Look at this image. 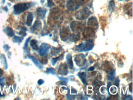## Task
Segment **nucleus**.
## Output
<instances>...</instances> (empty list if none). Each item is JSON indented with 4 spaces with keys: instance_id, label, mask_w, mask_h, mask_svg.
Segmentation results:
<instances>
[{
    "instance_id": "nucleus-26",
    "label": "nucleus",
    "mask_w": 133,
    "mask_h": 100,
    "mask_svg": "<svg viewBox=\"0 0 133 100\" xmlns=\"http://www.w3.org/2000/svg\"><path fill=\"white\" fill-rule=\"evenodd\" d=\"M110 91L112 94H117V87H115V86H113L110 89Z\"/></svg>"
},
{
    "instance_id": "nucleus-32",
    "label": "nucleus",
    "mask_w": 133,
    "mask_h": 100,
    "mask_svg": "<svg viewBox=\"0 0 133 100\" xmlns=\"http://www.w3.org/2000/svg\"><path fill=\"white\" fill-rule=\"evenodd\" d=\"M75 97H76L75 96H70L69 95V93H68L67 95H66V98H67L68 99H74Z\"/></svg>"
},
{
    "instance_id": "nucleus-11",
    "label": "nucleus",
    "mask_w": 133,
    "mask_h": 100,
    "mask_svg": "<svg viewBox=\"0 0 133 100\" xmlns=\"http://www.w3.org/2000/svg\"><path fill=\"white\" fill-rule=\"evenodd\" d=\"M46 13H47V10L44 8H37L36 10V14L37 16L39 18H41V19H43V18L45 17Z\"/></svg>"
},
{
    "instance_id": "nucleus-41",
    "label": "nucleus",
    "mask_w": 133,
    "mask_h": 100,
    "mask_svg": "<svg viewBox=\"0 0 133 100\" xmlns=\"http://www.w3.org/2000/svg\"><path fill=\"white\" fill-rule=\"evenodd\" d=\"M2 96H4V95H1V92H0V97H2Z\"/></svg>"
},
{
    "instance_id": "nucleus-40",
    "label": "nucleus",
    "mask_w": 133,
    "mask_h": 100,
    "mask_svg": "<svg viewBox=\"0 0 133 100\" xmlns=\"http://www.w3.org/2000/svg\"><path fill=\"white\" fill-rule=\"evenodd\" d=\"M132 83H131V87H129V89H131V92H132Z\"/></svg>"
},
{
    "instance_id": "nucleus-9",
    "label": "nucleus",
    "mask_w": 133,
    "mask_h": 100,
    "mask_svg": "<svg viewBox=\"0 0 133 100\" xmlns=\"http://www.w3.org/2000/svg\"><path fill=\"white\" fill-rule=\"evenodd\" d=\"M87 24L90 28H93V29H96L98 27V22L95 17H91L88 19Z\"/></svg>"
},
{
    "instance_id": "nucleus-31",
    "label": "nucleus",
    "mask_w": 133,
    "mask_h": 100,
    "mask_svg": "<svg viewBox=\"0 0 133 100\" xmlns=\"http://www.w3.org/2000/svg\"><path fill=\"white\" fill-rule=\"evenodd\" d=\"M100 91H101V94H105V93H106V87H102L100 89Z\"/></svg>"
},
{
    "instance_id": "nucleus-24",
    "label": "nucleus",
    "mask_w": 133,
    "mask_h": 100,
    "mask_svg": "<svg viewBox=\"0 0 133 100\" xmlns=\"http://www.w3.org/2000/svg\"><path fill=\"white\" fill-rule=\"evenodd\" d=\"M23 39V37H19V36H14V42L16 43H20L22 42Z\"/></svg>"
},
{
    "instance_id": "nucleus-29",
    "label": "nucleus",
    "mask_w": 133,
    "mask_h": 100,
    "mask_svg": "<svg viewBox=\"0 0 133 100\" xmlns=\"http://www.w3.org/2000/svg\"><path fill=\"white\" fill-rule=\"evenodd\" d=\"M30 39H31V38L30 37V38H28V39H27L26 41V42H25V45H24V47H23V49H24L25 50H26V49H28V44L29 41H30Z\"/></svg>"
},
{
    "instance_id": "nucleus-14",
    "label": "nucleus",
    "mask_w": 133,
    "mask_h": 100,
    "mask_svg": "<svg viewBox=\"0 0 133 100\" xmlns=\"http://www.w3.org/2000/svg\"><path fill=\"white\" fill-rule=\"evenodd\" d=\"M41 28V22L40 20H36V21L35 22V24H34L33 27H32L31 31H37V30H39Z\"/></svg>"
},
{
    "instance_id": "nucleus-36",
    "label": "nucleus",
    "mask_w": 133,
    "mask_h": 100,
    "mask_svg": "<svg viewBox=\"0 0 133 100\" xmlns=\"http://www.w3.org/2000/svg\"><path fill=\"white\" fill-rule=\"evenodd\" d=\"M37 83H38L39 85H42V84H43L44 83V80L40 79V80L38 81V82H37Z\"/></svg>"
},
{
    "instance_id": "nucleus-38",
    "label": "nucleus",
    "mask_w": 133,
    "mask_h": 100,
    "mask_svg": "<svg viewBox=\"0 0 133 100\" xmlns=\"http://www.w3.org/2000/svg\"><path fill=\"white\" fill-rule=\"evenodd\" d=\"M3 71L1 69H0V77H1V76H3Z\"/></svg>"
},
{
    "instance_id": "nucleus-22",
    "label": "nucleus",
    "mask_w": 133,
    "mask_h": 100,
    "mask_svg": "<svg viewBox=\"0 0 133 100\" xmlns=\"http://www.w3.org/2000/svg\"><path fill=\"white\" fill-rule=\"evenodd\" d=\"M1 63H3V66H4V68L5 69L8 68V63H7L6 57H5V56L4 55H1Z\"/></svg>"
},
{
    "instance_id": "nucleus-37",
    "label": "nucleus",
    "mask_w": 133,
    "mask_h": 100,
    "mask_svg": "<svg viewBox=\"0 0 133 100\" xmlns=\"http://www.w3.org/2000/svg\"><path fill=\"white\" fill-rule=\"evenodd\" d=\"M125 99H131V100H132V96H128L127 98H125Z\"/></svg>"
},
{
    "instance_id": "nucleus-15",
    "label": "nucleus",
    "mask_w": 133,
    "mask_h": 100,
    "mask_svg": "<svg viewBox=\"0 0 133 100\" xmlns=\"http://www.w3.org/2000/svg\"><path fill=\"white\" fill-rule=\"evenodd\" d=\"M78 76H79L80 79H81L82 82H83V84H85V85L87 84V79H86L87 74L85 73V72H79V74H78Z\"/></svg>"
},
{
    "instance_id": "nucleus-34",
    "label": "nucleus",
    "mask_w": 133,
    "mask_h": 100,
    "mask_svg": "<svg viewBox=\"0 0 133 100\" xmlns=\"http://www.w3.org/2000/svg\"><path fill=\"white\" fill-rule=\"evenodd\" d=\"M71 94H77V91L73 87H71Z\"/></svg>"
},
{
    "instance_id": "nucleus-16",
    "label": "nucleus",
    "mask_w": 133,
    "mask_h": 100,
    "mask_svg": "<svg viewBox=\"0 0 133 100\" xmlns=\"http://www.w3.org/2000/svg\"><path fill=\"white\" fill-rule=\"evenodd\" d=\"M66 60H67L68 64V65H69L70 68L73 69V68H74V65H73L72 60V55H71V54H68L67 56H66Z\"/></svg>"
},
{
    "instance_id": "nucleus-8",
    "label": "nucleus",
    "mask_w": 133,
    "mask_h": 100,
    "mask_svg": "<svg viewBox=\"0 0 133 100\" xmlns=\"http://www.w3.org/2000/svg\"><path fill=\"white\" fill-rule=\"evenodd\" d=\"M70 33H69V30L68 27L66 28H63V29L61 30L60 31V36L61 39L64 41H66L68 39H69L70 36Z\"/></svg>"
},
{
    "instance_id": "nucleus-6",
    "label": "nucleus",
    "mask_w": 133,
    "mask_h": 100,
    "mask_svg": "<svg viewBox=\"0 0 133 100\" xmlns=\"http://www.w3.org/2000/svg\"><path fill=\"white\" fill-rule=\"evenodd\" d=\"M75 62H76L77 65L79 66H83L86 63V57L83 54H80L76 56L75 57Z\"/></svg>"
},
{
    "instance_id": "nucleus-12",
    "label": "nucleus",
    "mask_w": 133,
    "mask_h": 100,
    "mask_svg": "<svg viewBox=\"0 0 133 100\" xmlns=\"http://www.w3.org/2000/svg\"><path fill=\"white\" fill-rule=\"evenodd\" d=\"M58 72L59 74H61V75H67L68 70L66 64H61L59 68Z\"/></svg>"
},
{
    "instance_id": "nucleus-23",
    "label": "nucleus",
    "mask_w": 133,
    "mask_h": 100,
    "mask_svg": "<svg viewBox=\"0 0 133 100\" xmlns=\"http://www.w3.org/2000/svg\"><path fill=\"white\" fill-rule=\"evenodd\" d=\"M61 52V49H57V48H55V47H52V50H51V54H52V55L55 56L57 55V54H59V52Z\"/></svg>"
},
{
    "instance_id": "nucleus-4",
    "label": "nucleus",
    "mask_w": 133,
    "mask_h": 100,
    "mask_svg": "<svg viewBox=\"0 0 133 100\" xmlns=\"http://www.w3.org/2000/svg\"><path fill=\"white\" fill-rule=\"evenodd\" d=\"M90 14L91 12L89 9L87 8H83V9L77 12L76 13V17L78 20H83L86 19L90 16Z\"/></svg>"
},
{
    "instance_id": "nucleus-35",
    "label": "nucleus",
    "mask_w": 133,
    "mask_h": 100,
    "mask_svg": "<svg viewBox=\"0 0 133 100\" xmlns=\"http://www.w3.org/2000/svg\"><path fill=\"white\" fill-rule=\"evenodd\" d=\"M119 82H120V81H119V79H118V78H117V79H116V80H115V84L117 86V87H118V86L119 85Z\"/></svg>"
},
{
    "instance_id": "nucleus-20",
    "label": "nucleus",
    "mask_w": 133,
    "mask_h": 100,
    "mask_svg": "<svg viewBox=\"0 0 133 100\" xmlns=\"http://www.w3.org/2000/svg\"><path fill=\"white\" fill-rule=\"evenodd\" d=\"M115 9V3H114V0H112V1H110V3H109V11H110V12H112L114 11Z\"/></svg>"
},
{
    "instance_id": "nucleus-27",
    "label": "nucleus",
    "mask_w": 133,
    "mask_h": 100,
    "mask_svg": "<svg viewBox=\"0 0 133 100\" xmlns=\"http://www.w3.org/2000/svg\"><path fill=\"white\" fill-rule=\"evenodd\" d=\"M62 57H63V56H62ZM61 57V56H59V57H57V58H52V65H55V63H57V61L58 60L59 58H61V57Z\"/></svg>"
},
{
    "instance_id": "nucleus-33",
    "label": "nucleus",
    "mask_w": 133,
    "mask_h": 100,
    "mask_svg": "<svg viewBox=\"0 0 133 100\" xmlns=\"http://www.w3.org/2000/svg\"><path fill=\"white\" fill-rule=\"evenodd\" d=\"M59 79H60L61 81H64L66 82H68V79L67 78H64V77H59Z\"/></svg>"
},
{
    "instance_id": "nucleus-25",
    "label": "nucleus",
    "mask_w": 133,
    "mask_h": 100,
    "mask_svg": "<svg viewBox=\"0 0 133 100\" xmlns=\"http://www.w3.org/2000/svg\"><path fill=\"white\" fill-rule=\"evenodd\" d=\"M46 72L48 74H55V70L54 68H48L46 70Z\"/></svg>"
},
{
    "instance_id": "nucleus-39",
    "label": "nucleus",
    "mask_w": 133,
    "mask_h": 100,
    "mask_svg": "<svg viewBox=\"0 0 133 100\" xmlns=\"http://www.w3.org/2000/svg\"><path fill=\"white\" fill-rule=\"evenodd\" d=\"M94 69H95V68H94V67H91V68H90L89 69H88V71H93Z\"/></svg>"
},
{
    "instance_id": "nucleus-19",
    "label": "nucleus",
    "mask_w": 133,
    "mask_h": 100,
    "mask_svg": "<svg viewBox=\"0 0 133 100\" xmlns=\"http://www.w3.org/2000/svg\"><path fill=\"white\" fill-rule=\"evenodd\" d=\"M4 31L6 32L7 35L9 36V37H12L14 36V32L12 29H11L9 27H7L6 29L4 30Z\"/></svg>"
},
{
    "instance_id": "nucleus-10",
    "label": "nucleus",
    "mask_w": 133,
    "mask_h": 100,
    "mask_svg": "<svg viewBox=\"0 0 133 100\" xmlns=\"http://www.w3.org/2000/svg\"><path fill=\"white\" fill-rule=\"evenodd\" d=\"M95 34V31H94L93 28H85L83 31V37L85 38H90L89 39H91V37H93Z\"/></svg>"
},
{
    "instance_id": "nucleus-28",
    "label": "nucleus",
    "mask_w": 133,
    "mask_h": 100,
    "mask_svg": "<svg viewBox=\"0 0 133 100\" xmlns=\"http://www.w3.org/2000/svg\"><path fill=\"white\" fill-rule=\"evenodd\" d=\"M47 4H48V6L50 8L55 6V3L53 1V0H47Z\"/></svg>"
},
{
    "instance_id": "nucleus-3",
    "label": "nucleus",
    "mask_w": 133,
    "mask_h": 100,
    "mask_svg": "<svg viewBox=\"0 0 133 100\" xmlns=\"http://www.w3.org/2000/svg\"><path fill=\"white\" fill-rule=\"evenodd\" d=\"M31 5L30 3H20L15 5L14 7V13L15 14H20L22 12H23L25 11H26L30 8Z\"/></svg>"
},
{
    "instance_id": "nucleus-2",
    "label": "nucleus",
    "mask_w": 133,
    "mask_h": 100,
    "mask_svg": "<svg viewBox=\"0 0 133 100\" xmlns=\"http://www.w3.org/2000/svg\"><path fill=\"white\" fill-rule=\"evenodd\" d=\"M83 1V0H68L66 6L69 11H76L82 4Z\"/></svg>"
},
{
    "instance_id": "nucleus-21",
    "label": "nucleus",
    "mask_w": 133,
    "mask_h": 100,
    "mask_svg": "<svg viewBox=\"0 0 133 100\" xmlns=\"http://www.w3.org/2000/svg\"><path fill=\"white\" fill-rule=\"evenodd\" d=\"M30 45L34 50H38V46H37V41L33 39L30 42Z\"/></svg>"
},
{
    "instance_id": "nucleus-1",
    "label": "nucleus",
    "mask_w": 133,
    "mask_h": 100,
    "mask_svg": "<svg viewBox=\"0 0 133 100\" xmlns=\"http://www.w3.org/2000/svg\"><path fill=\"white\" fill-rule=\"evenodd\" d=\"M94 47V42L92 39L87 40L83 43L77 46H76V50L78 52H87L90 50H92Z\"/></svg>"
},
{
    "instance_id": "nucleus-7",
    "label": "nucleus",
    "mask_w": 133,
    "mask_h": 100,
    "mask_svg": "<svg viewBox=\"0 0 133 100\" xmlns=\"http://www.w3.org/2000/svg\"><path fill=\"white\" fill-rule=\"evenodd\" d=\"M50 48V46L48 44H42V45H41L39 48V53L40 55L44 57V56L47 55Z\"/></svg>"
},
{
    "instance_id": "nucleus-17",
    "label": "nucleus",
    "mask_w": 133,
    "mask_h": 100,
    "mask_svg": "<svg viewBox=\"0 0 133 100\" xmlns=\"http://www.w3.org/2000/svg\"><path fill=\"white\" fill-rule=\"evenodd\" d=\"M33 20V16L31 13H28V16H27V20H26V25L28 26H31V25L32 22Z\"/></svg>"
},
{
    "instance_id": "nucleus-5",
    "label": "nucleus",
    "mask_w": 133,
    "mask_h": 100,
    "mask_svg": "<svg viewBox=\"0 0 133 100\" xmlns=\"http://www.w3.org/2000/svg\"><path fill=\"white\" fill-rule=\"evenodd\" d=\"M71 28L74 33L78 34L83 28V25L82 23L74 21L71 24Z\"/></svg>"
},
{
    "instance_id": "nucleus-13",
    "label": "nucleus",
    "mask_w": 133,
    "mask_h": 100,
    "mask_svg": "<svg viewBox=\"0 0 133 100\" xmlns=\"http://www.w3.org/2000/svg\"><path fill=\"white\" fill-rule=\"evenodd\" d=\"M27 57L33 61V62L34 63H35V65L39 69H42V68H43V66L42 65L41 63L38 60H37V59L35 57H34L33 56H31L30 55H28V56H27Z\"/></svg>"
},
{
    "instance_id": "nucleus-42",
    "label": "nucleus",
    "mask_w": 133,
    "mask_h": 100,
    "mask_svg": "<svg viewBox=\"0 0 133 100\" xmlns=\"http://www.w3.org/2000/svg\"><path fill=\"white\" fill-rule=\"evenodd\" d=\"M120 1H123V0H120Z\"/></svg>"
},
{
    "instance_id": "nucleus-18",
    "label": "nucleus",
    "mask_w": 133,
    "mask_h": 100,
    "mask_svg": "<svg viewBox=\"0 0 133 100\" xmlns=\"http://www.w3.org/2000/svg\"><path fill=\"white\" fill-rule=\"evenodd\" d=\"M69 38L70 39V41H71L75 42L79 39L80 35L79 34H72V35H70Z\"/></svg>"
},
{
    "instance_id": "nucleus-30",
    "label": "nucleus",
    "mask_w": 133,
    "mask_h": 100,
    "mask_svg": "<svg viewBox=\"0 0 133 100\" xmlns=\"http://www.w3.org/2000/svg\"><path fill=\"white\" fill-rule=\"evenodd\" d=\"M5 84V79L4 78H0V85H1V87H3Z\"/></svg>"
}]
</instances>
